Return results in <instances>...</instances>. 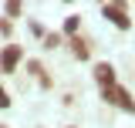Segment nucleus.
<instances>
[{"mask_svg": "<svg viewBox=\"0 0 135 128\" xmlns=\"http://www.w3.org/2000/svg\"><path fill=\"white\" fill-rule=\"evenodd\" d=\"M101 14H105V20H112L118 31H128L132 27V17H128V7L125 3H105Z\"/></svg>", "mask_w": 135, "mask_h": 128, "instance_id": "nucleus-2", "label": "nucleus"}, {"mask_svg": "<svg viewBox=\"0 0 135 128\" xmlns=\"http://www.w3.org/2000/svg\"><path fill=\"white\" fill-rule=\"evenodd\" d=\"M78 27H81V17H78V14L64 17V34H68V37H78Z\"/></svg>", "mask_w": 135, "mask_h": 128, "instance_id": "nucleus-7", "label": "nucleus"}, {"mask_svg": "<svg viewBox=\"0 0 135 128\" xmlns=\"http://www.w3.org/2000/svg\"><path fill=\"white\" fill-rule=\"evenodd\" d=\"M20 61H24V47L20 44H7V47L0 51V71L3 74H14Z\"/></svg>", "mask_w": 135, "mask_h": 128, "instance_id": "nucleus-3", "label": "nucleus"}, {"mask_svg": "<svg viewBox=\"0 0 135 128\" xmlns=\"http://www.w3.org/2000/svg\"><path fill=\"white\" fill-rule=\"evenodd\" d=\"M0 34H3V37H10V34H14V24H10L7 17H0Z\"/></svg>", "mask_w": 135, "mask_h": 128, "instance_id": "nucleus-10", "label": "nucleus"}, {"mask_svg": "<svg viewBox=\"0 0 135 128\" xmlns=\"http://www.w3.org/2000/svg\"><path fill=\"white\" fill-rule=\"evenodd\" d=\"M61 41H64V37H61V34H44V51H54V47H61Z\"/></svg>", "mask_w": 135, "mask_h": 128, "instance_id": "nucleus-8", "label": "nucleus"}, {"mask_svg": "<svg viewBox=\"0 0 135 128\" xmlns=\"http://www.w3.org/2000/svg\"><path fill=\"white\" fill-rule=\"evenodd\" d=\"M3 10H7V20H10V17H20V14H24V7H20L17 0H10V3H7Z\"/></svg>", "mask_w": 135, "mask_h": 128, "instance_id": "nucleus-9", "label": "nucleus"}, {"mask_svg": "<svg viewBox=\"0 0 135 128\" xmlns=\"http://www.w3.org/2000/svg\"><path fill=\"white\" fill-rule=\"evenodd\" d=\"M91 74H95V81H98L101 88H112V84H118V81H115V64H108V61H98Z\"/></svg>", "mask_w": 135, "mask_h": 128, "instance_id": "nucleus-4", "label": "nucleus"}, {"mask_svg": "<svg viewBox=\"0 0 135 128\" xmlns=\"http://www.w3.org/2000/svg\"><path fill=\"white\" fill-rule=\"evenodd\" d=\"M68 47H71V54H74L78 61H88V57H91V47H88V41H84V37H71V41H68Z\"/></svg>", "mask_w": 135, "mask_h": 128, "instance_id": "nucleus-5", "label": "nucleus"}, {"mask_svg": "<svg viewBox=\"0 0 135 128\" xmlns=\"http://www.w3.org/2000/svg\"><path fill=\"white\" fill-rule=\"evenodd\" d=\"M101 101H108V105H115L122 111L135 115V101L128 95V88H122V84H112V88H101Z\"/></svg>", "mask_w": 135, "mask_h": 128, "instance_id": "nucleus-1", "label": "nucleus"}, {"mask_svg": "<svg viewBox=\"0 0 135 128\" xmlns=\"http://www.w3.org/2000/svg\"><path fill=\"white\" fill-rule=\"evenodd\" d=\"M27 71L37 74V84H41V88H51V78H47V71H44V64H41V61H27Z\"/></svg>", "mask_w": 135, "mask_h": 128, "instance_id": "nucleus-6", "label": "nucleus"}, {"mask_svg": "<svg viewBox=\"0 0 135 128\" xmlns=\"http://www.w3.org/2000/svg\"><path fill=\"white\" fill-rule=\"evenodd\" d=\"M0 128H7V125H0Z\"/></svg>", "mask_w": 135, "mask_h": 128, "instance_id": "nucleus-13", "label": "nucleus"}, {"mask_svg": "<svg viewBox=\"0 0 135 128\" xmlns=\"http://www.w3.org/2000/svg\"><path fill=\"white\" fill-rule=\"evenodd\" d=\"M68 128H74V125H68Z\"/></svg>", "mask_w": 135, "mask_h": 128, "instance_id": "nucleus-12", "label": "nucleus"}, {"mask_svg": "<svg viewBox=\"0 0 135 128\" xmlns=\"http://www.w3.org/2000/svg\"><path fill=\"white\" fill-rule=\"evenodd\" d=\"M14 101H10V95H7V88H0V108H10Z\"/></svg>", "mask_w": 135, "mask_h": 128, "instance_id": "nucleus-11", "label": "nucleus"}]
</instances>
